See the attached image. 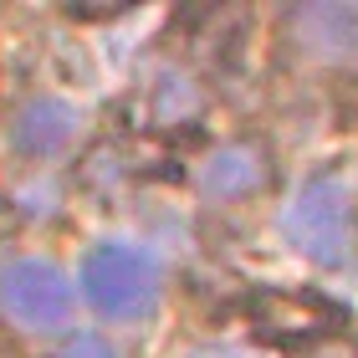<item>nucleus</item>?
I'll list each match as a JSON object with an SVG mask.
<instances>
[{"mask_svg":"<svg viewBox=\"0 0 358 358\" xmlns=\"http://www.w3.org/2000/svg\"><path fill=\"white\" fill-rule=\"evenodd\" d=\"M77 287H83V297L108 322H138V317H149L159 307V297H164V266H159L143 246L103 241V246H92L83 256Z\"/></svg>","mask_w":358,"mask_h":358,"instance_id":"obj_1","label":"nucleus"},{"mask_svg":"<svg viewBox=\"0 0 358 358\" xmlns=\"http://www.w3.org/2000/svg\"><path fill=\"white\" fill-rule=\"evenodd\" d=\"M0 313L26 333H57L77 313V287L46 256H15L0 266Z\"/></svg>","mask_w":358,"mask_h":358,"instance_id":"obj_2","label":"nucleus"},{"mask_svg":"<svg viewBox=\"0 0 358 358\" xmlns=\"http://www.w3.org/2000/svg\"><path fill=\"white\" fill-rule=\"evenodd\" d=\"M282 231L287 241L297 246L302 256H313V262H343L348 251V236H353V210H348V194L333 185H307L297 200L287 205L282 215Z\"/></svg>","mask_w":358,"mask_h":358,"instance_id":"obj_3","label":"nucleus"},{"mask_svg":"<svg viewBox=\"0 0 358 358\" xmlns=\"http://www.w3.org/2000/svg\"><path fill=\"white\" fill-rule=\"evenodd\" d=\"M77 128H83V113L72 103H62V97H31L10 123V143L26 159H57V154H67Z\"/></svg>","mask_w":358,"mask_h":358,"instance_id":"obj_4","label":"nucleus"},{"mask_svg":"<svg viewBox=\"0 0 358 358\" xmlns=\"http://www.w3.org/2000/svg\"><path fill=\"white\" fill-rule=\"evenodd\" d=\"M302 26L322 57H358V6H317L302 15Z\"/></svg>","mask_w":358,"mask_h":358,"instance_id":"obj_5","label":"nucleus"},{"mask_svg":"<svg viewBox=\"0 0 358 358\" xmlns=\"http://www.w3.org/2000/svg\"><path fill=\"white\" fill-rule=\"evenodd\" d=\"M200 179H205V189H210V194H236V189H246L251 179H256V164H251V159L241 154V149H220V154L205 164Z\"/></svg>","mask_w":358,"mask_h":358,"instance_id":"obj_6","label":"nucleus"},{"mask_svg":"<svg viewBox=\"0 0 358 358\" xmlns=\"http://www.w3.org/2000/svg\"><path fill=\"white\" fill-rule=\"evenodd\" d=\"M62 358H118V353H113V343H103L97 333H83V338H72V343L62 348Z\"/></svg>","mask_w":358,"mask_h":358,"instance_id":"obj_7","label":"nucleus"}]
</instances>
